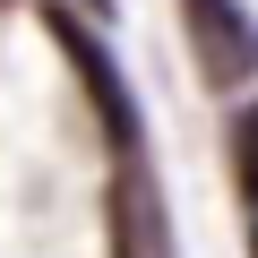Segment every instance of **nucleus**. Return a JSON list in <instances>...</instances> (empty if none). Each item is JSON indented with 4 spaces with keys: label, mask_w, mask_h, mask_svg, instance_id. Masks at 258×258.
Returning a JSON list of instances; mask_svg holds the SVG:
<instances>
[{
    "label": "nucleus",
    "mask_w": 258,
    "mask_h": 258,
    "mask_svg": "<svg viewBox=\"0 0 258 258\" xmlns=\"http://www.w3.org/2000/svg\"><path fill=\"white\" fill-rule=\"evenodd\" d=\"M181 26H189L198 78L215 95H232V86L258 78V18L241 9V0H181Z\"/></svg>",
    "instance_id": "1"
},
{
    "label": "nucleus",
    "mask_w": 258,
    "mask_h": 258,
    "mask_svg": "<svg viewBox=\"0 0 258 258\" xmlns=\"http://www.w3.org/2000/svg\"><path fill=\"white\" fill-rule=\"evenodd\" d=\"M103 241H112V258H181V249H172L164 189L147 181V164H120V172H112V198H103Z\"/></svg>",
    "instance_id": "2"
},
{
    "label": "nucleus",
    "mask_w": 258,
    "mask_h": 258,
    "mask_svg": "<svg viewBox=\"0 0 258 258\" xmlns=\"http://www.w3.org/2000/svg\"><path fill=\"white\" fill-rule=\"evenodd\" d=\"M52 35H60V52H69V69L86 78V95H95V120L112 129V147H138V112H129V86H120V69H112V52L69 18V9H52Z\"/></svg>",
    "instance_id": "3"
},
{
    "label": "nucleus",
    "mask_w": 258,
    "mask_h": 258,
    "mask_svg": "<svg viewBox=\"0 0 258 258\" xmlns=\"http://www.w3.org/2000/svg\"><path fill=\"white\" fill-rule=\"evenodd\" d=\"M232 172H241V189L258 198V103L241 112V129H232Z\"/></svg>",
    "instance_id": "4"
},
{
    "label": "nucleus",
    "mask_w": 258,
    "mask_h": 258,
    "mask_svg": "<svg viewBox=\"0 0 258 258\" xmlns=\"http://www.w3.org/2000/svg\"><path fill=\"white\" fill-rule=\"evenodd\" d=\"M95 9H112V0H95Z\"/></svg>",
    "instance_id": "5"
},
{
    "label": "nucleus",
    "mask_w": 258,
    "mask_h": 258,
    "mask_svg": "<svg viewBox=\"0 0 258 258\" xmlns=\"http://www.w3.org/2000/svg\"><path fill=\"white\" fill-rule=\"evenodd\" d=\"M249 241H258V232H249Z\"/></svg>",
    "instance_id": "6"
}]
</instances>
